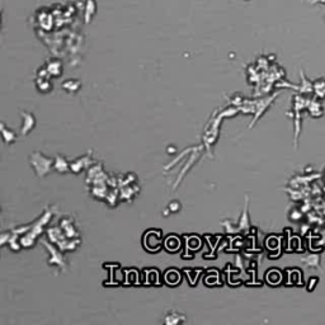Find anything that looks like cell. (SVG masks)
Listing matches in <instances>:
<instances>
[{"mask_svg": "<svg viewBox=\"0 0 325 325\" xmlns=\"http://www.w3.org/2000/svg\"><path fill=\"white\" fill-rule=\"evenodd\" d=\"M23 117H24V122H23L22 134L26 135V134H28V131H31V130L33 129V126H35V118H33L32 115H28V113H23Z\"/></svg>", "mask_w": 325, "mask_h": 325, "instance_id": "7a4b0ae2", "label": "cell"}, {"mask_svg": "<svg viewBox=\"0 0 325 325\" xmlns=\"http://www.w3.org/2000/svg\"><path fill=\"white\" fill-rule=\"evenodd\" d=\"M55 168L57 169L58 172L65 173V172L69 169V164L66 163V160H65L64 158H61V156H57V158H56V161H55Z\"/></svg>", "mask_w": 325, "mask_h": 325, "instance_id": "3957f363", "label": "cell"}, {"mask_svg": "<svg viewBox=\"0 0 325 325\" xmlns=\"http://www.w3.org/2000/svg\"><path fill=\"white\" fill-rule=\"evenodd\" d=\"M32 165L35 167L36 172L38 175H45L49 172L50 167L52 165L51 159H47L45 156L39 155L38 153H35L32 155Z\"/></svg>", "mask_w": 325, "mask_h": 325, "instance_id": "6da1fadb", "label": "cell"}, {"mask_svg": "<svg viewBox=\"0 0 325 325\" xmlns=\"http://www.w3.org/2000/svg\"><path fill=\"white\" fill-rule=\"evenodd\" d=\"M171 209L173 210V211H177V210L179 209V203H178V202H172Z\"/></svg>", "mask_w": 325, "mask_h": 325, "instance_id": "277c9868", "label": "cell"}]
</instances>
